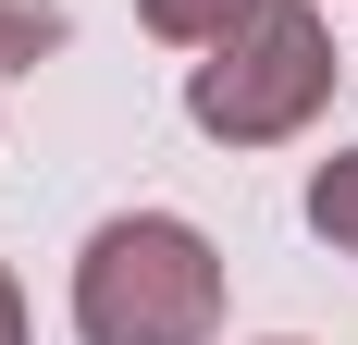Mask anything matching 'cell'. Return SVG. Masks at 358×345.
<instances>
[{
	"mask_svg": "<svg viewBox=\"0 0 358 345\" xmlns=\"http://www.w3.org/2000/svg\"><path fill=\"white\" fill-rule=\"evenodd\" d=\"M62 50V0H0V87Z\"/></svg>",
	"mask_w": 358,
	"mask_h": 345,
	"instance_id": "obj_5",
	"label": "cell"
},
{
	"mask_svg": "<svg viewBox=\"0 0 358 345\" xmlns=\"http://www.w3.org/2000/svg\"><path fill=\"white\" fill-rule=\"evenodd\" d=\"M259 0H136V25L148 37H173V50H210V37H235Z\"/></svg>",
	"mask_w": 358,
	"mask_h": 345,
	"instance_id": "obj_3",
	"label": "cell"
},
{
	"mask_svg": "<svg viewBox=\"0 0 358 345\" xmlns=\"http://www.w3.org/2000/svg\"><path fill=\"white\" fill-rule=\"evenodd\" d=\"M74 333L87 345H210L222 333V259L173 210H111L74 259Z\"/></svg>",
	"mask_w": 358,
	"mask_h": 345,
	"instance_id": "obj_1",
	"label": "cell"
},
{
	"mask_svg": "<svg viewBox=\"0 0 358 345\" xmlns=\"http://www.w3.org/2000/svg\"><path fill=\"white\" fill-rule=\"evenodd\" d=\"M334 99V25L309 0H259L235 37H210V62L185 74V124L222 148H272Z\"/></svg>",
	"mask_w": 358,
	"mask_h": 345,
	"instance_id": "obj_2",
	"label": "cell"
},
{
	"mask_svg": "<svg viewBox=\"0 0 358 345\" xmlns=\"http://www.w3.org/2000/svg\"><path fill=\"white\" fill-rule=\"evenodd\" d=\"M309 235H322V247H346V259H358V148H334V161L309 172Z\"/></svg>",
	"mask_w": 358,
	"mask_h": 345,
	"instance_id": "obj_4",
	"label": "cell"
},
{
	"mask_svg": "<svg viewBox=\"0 0 358 345\" xmlns=\"http://www.w3.org/2000/svg\"><path fill=\"white\" fill-rule=\"evenodd\" d=\"M0 345H25V296H13V272H0Z\"/></svg>",
	"mask_w": 358,
	"mask_h": 345,
	"instance_id": "obj_6",
	"label": "cell"
}]
</instances>
